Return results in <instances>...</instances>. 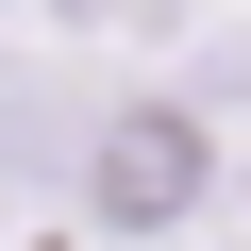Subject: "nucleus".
<instances>
[{
  "label": "nucleus",
  "mask_w": 251,
  "mask_h": 251,
  "mask_svg": "<svg viewBox=\"0 0 251 251\" xmlns=\"http://www.w3.org/2000/svg\"><path fill=\"white\" fill-rule=\"evenodd\" d=\"M201 201H218V117L201 100L151 84V100H100L84 117V218L100 234H184Z\"/></svg>",
  "instance_id": "obj_1"
}]
</instances>
